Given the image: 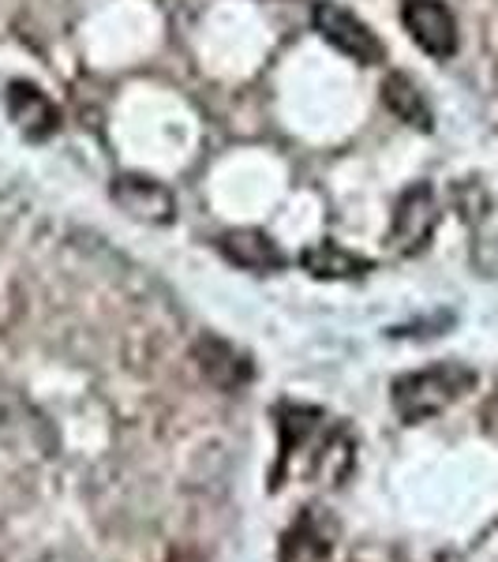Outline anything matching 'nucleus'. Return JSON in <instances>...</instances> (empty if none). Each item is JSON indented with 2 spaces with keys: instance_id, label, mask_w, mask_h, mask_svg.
Here are the masks:
<instances>
[{
  "instance_id": "f257e3e1",
  "label": "nucleus",
  "mask_w": 498,
  "mask_h": 562,
  "mask_svg": "<svg viewBox=\"0 0 498 562\" xmlns=\"http://www.w3.org/2000/svg\"><path fill=\"white\" fill-rule=\"evenodd\" d=\"M473 383H476V371L465 364H434L412 371V375H401L394 383V409L409 424L428 420V416L450 409L465 390H473Z\"/></svg>"
},
{
  "instance_id": "423d86ee",
  "label": "nucleus",
  "mask_w": 498,
  "mask_h": 562,
  "mask_svg": "<svg viewBox=\"0 0 498 562\" xmlns=\"http://www.w3.org/2000/svg\"><path fill=\"white\" fill-rule=\"evenodd\" d=\"M222 256L240 270H256V274H270V270L285 267V251L278 248V240L262 229H229L217 237Z\"/></svg>"
},
{
  "instance_id": "7ed1b4c3",
  "label": "nucleus",
  "mask_w": 498,
  "mask_h": 562,
  "mask_svg": "<svg viewBox=\"0 0 498 562\" xmlns=\"http://www.w3.org/2000/svg\"><path fill=\"white\" fill-rule=\"evenodd\" d=\"M401 23L428 57L450 60L457 53V20L442 0H401Z\"/></svg>"
},
{
  "instance_id": "0eeeda50",
  "label": "nucleus",
  "mask_w": 498,
  "mask_h": 562,
  "mask_svg": "<svg viewBox=\"0 0 498 562\" xmlns=\"http://www.w3.org/2000/svg\"><path fill=\"white\" fill-rule=\"evenodd\" d=\"M8 116L15 121L26 139H49L60 124L57 105L49 102V94L34 83H12L8 87Z\"/></svg>"
},
{
  "instance_id": "20e7f679",
  "label": "nucleus",
  "mask_w": 498,
  "mask_h": 562,
  "mask_svg": "<svg viewBox=\"0 0 498 562\" xmlns=\"http://www.w3.org/2000/svg\"><path fill=\"white\" fill-rule=\"evenodd\" d=\"M434 222H439V206H434V195L428 184L409 188L394 206V222H391V248L401 251V256H416L423 244L431 240Z\"/></svg>"
},
{
  "instance_id": "f8f14e48",
  "label": "nucleus",
  "mask_w": 498,
  "mask_h": 562,
  "mask_svg": "<svg viewBox=\"0 0 498 562\" xmlns=\"http://www.w3.org/2000/svg\"><path fill=\"white\" fill-rule=\"evenodd\" d=\"M173 562H199V559H192V555H177Z\"/></svg>"
},
{
  "instance_id": "9d476101",
  "label": "nucleus",
  "mask_w": 498,
  "mask_h": 562,
  "mask_svg": "<svg viewBox=\"0 0 498 562\" xmlns=\"http://www.w3.org/2000/svg\"><path fill=\"white\" fill-rule=\"evenodd\" d=\"M304 270L312 278H356V274H367L371 270V262L364 256H352V251H346L341 244H333V240H322V244H315V248H307L304 256Z\"/></svg>"
},
{
  "instance_id": "6e6552de",
  "label": "nucleus",
  "mask_w": 498,
  "mask_h": 562,
  "mask_svg": "<svg viewBox=\"0 0 498 562\" xmlns=\"http://www.w3.org/2000/svg\"><path fill=\"white\" fill-rule=\"evenodd\" d=\"M199 368H203V375L211 379L217 390H240L251 379L248 360H244L233 346L214 341V338L199 346Z\"/></svg>"
},
{
  "instance_id": "39448f33",
  "label": "nucleus",
  "mask_w": 498,
  "mask_h": 562,
  "mask_svg": "<svg viewBox=\"0 0 498 562\" xmlns=\"http://www.w3.org/2000/svg\"><path fill=\"white\" fill-rule=\"evenodd\" d=\"M113 199H116L121 211H128L132 217H139V222L166 225L177 217V195L154 177H135V173L116 177L113 180Z\"/></svg>"
},
{
  "instance_id": "1a4fd4ad",
  "label": "nucleus",
  "mask_w": 498,
  "mask_h": 562,
  "mask_svg": "<svg viewBox=\"0 0 498 562\" xmlns=\"http://www.w3.org/2000/svg\"><path fill=\"white\" fill-rule=\"evenodd\" d=\"M383 102L397 116V121H405L409 128L431 132V105H428V98L420 94V87H416L412 79L405 76V71H394V76H386Z\"/></svg>"
},
{
  "instance_id": "f03ea898",
  "label": "nucleus",
  "mask_w": 498,
  "mask_h": 562,
  "mask_svg": "<svg viewBox=\"0 0 498 562\" xmlns=\"http://www.w3.org/2000/svg\"><path fill=\"white\" fill-rule=\"evenodd\" d=\"M312 23L333 49L360 60V65H383L386 60V45L378 42V34L349 8L333 4V0H319L312 12Z\"/></svg>"
},
{
  "instance_id": "9b49d317",
  "label": "nucleus",
  "mask_w": 498,
  "mask_h": 562,
  "mask_svg": "<svg viewBox=\"0 0 498 562\" xmlns=\"http://www.w3.org/2000/svg\"><path fill=\"white\" fill-rule=\"evenodd\" d=\"M326 555H330V537H326L319 518L307 514V518L288 532V540L282 548V562H322Z\"/></svg>"
}]
</instances>
